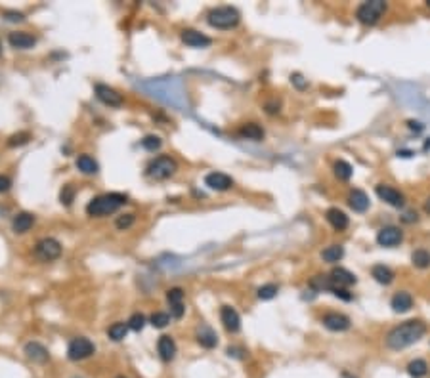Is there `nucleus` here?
<instances>
[{
	"label": "nucleus",
	"mask_w": 430,
	"mask_h": 378,
	"mask_svg": "<svg viewBox=\"0 0 430 378\" xmlns=\"http://www.w3.org/2000/svg\"><path fill=\"white\" fill-rule=\"evenodd\" d=\"M205 183L214 191H228L229 187H234V180L224 172H210L205 176Z\"/></svg>",
	"instance_id": "obj_13"
},
{
	"label": "nucleus",
	"mask_w": 430,
	"mask_h": 378,
	"mask_svg": "<svg viewBox=\"0 0 430 378\" xmlns=\"http://www.w3.org/2000/svg\"><path fill=\"white\" fill-rule=\"evenodd\" d=\"M343 256H344V249L341 247V244H331V247H327V249H323V252H321L323 262H327V263L341 262Z\"/></svg>",
	"instance_id": "obj_26"
},
{
	"label": "nucleus",
	"mask_w": 430,
	"mask_h": 378,
	"mask_svg": "<svg viewBox=\"0 0 430 378\" xmlns=\"http://www.w3.org/2000/svg\"><path fill=\"white\" fill-rule=\"evenodd\" d=\"M161 145H163V140L159 138V136H146L144 140H141V147L144 149H148V151H157V149H161Z\"/></svg>",
	"instance_id": "obj_34"
},
{
	"label": "nucleus",
	"mask_w": 430,
	"mask_h": 378,
	"mask_svg": "<svg viewBox=\"0 0 430 378\" xmlns=\"http://www.w3.org/2000/svg\"><path fill=\"white\" fill-rule=\"evenodd\" d=\"M34 254L41 258L42 262H52L61 256V243L54 237H44L34 244Z\"/></svg>",
	"instance_id": "obj_6"
},
{
	"label": "nucleus",
	"mask_w": 430,
	"mask_h": 378,
	"mask_svg": "<svg viewBox=\"0 0 430 378\" xmlns=\"http://www.w3.org/2000/svg\"><path fill=\"white\" fill-rule=\"evenodd\" d=\"M426 6H428V8H430V0H426Z\"/></svg>",
	"instance_id": "obj_47"
},
{
	"label": "nucleus",
	"mask_w": 430,
	"mask_h": 378,
	"mask_svg": "<svg viewBox=\"0 0 430 378\" xmlns=\"http://www.w3.org/2000/svg\"><path fill=\"white\" fill-rule=\"evenodd\" d=\"M239 136L247 138V140H253V142H260L264 138V130L262 126H258L255 122H249V124H243L239 128Z\"/></svg>",
	"instance_id": "obj_25"
},
{
	"label": "nucleus",
	"mask_w": 430,
	"mask_h": 378,
	"mask_svg": "<svg viewBox=\"0 0 430 378\" xmlns=\"http://www.w3.org/2000/svg\"><path fill=\"white\" fill-rule=\"evenodd\" d=\"M29 140H31V134H29V132H20V134H14L10 140H8V145H10V147L23 145V143H27Z\"/></svg>",
	"instance_id": "obj_39"
},
{
	"label": "nucleus",
	"mask_w": 430,
	"mask_h": 378,
	"mask_svg": "<svg viewBox=\"0 0 430 378\" xmlns=\"http://www.w3.org/2000/svg\"><path fill=\"white\" fill-rule=\"evenodd\" d=\"M8 42H10V46L15 48V50H29V48H33L34 44H37V39H34L33 34L17 31V33L8 34Z\"/></svg>",
	"instance_id": "obj_16"
},
{
	"label": "nucleus",
	"mask_w": 430,
	"mask_h": 378,
	"mask_svg": "<svg viewBox=\"0 0 430 378\" xmlns=\"http://www.w3.org/2000/svg\"><path fill=\"white\" fill-rule=\"evenodd\" d=\"M241 20V15L236 8L231 6H218L214 10H210L207 15V21L210 27L214 29H231L236 27Z\"/></svg>",
	"instance_id": "obj_3"
},
{
	"label": "nucleus",
	"mask_w": 430,
	"mask_h": 378,
	"mask_svg": "<svg viewBox=\"0 0 430 378\" xmlns=\"http://www.w3.org/2000/svg\"><path fill=\"white\" fill-rule=\"evenodd\" d=\"M0 52H2V44H0Z\"/></svg>",
	"instance_id": "obj_48"
},
{
	"label": "nucleus",
	"mask_w": 430,
	"mask_h": 378,
	"mask_svg": "<svg viewBox=\"0 0 430 378\" xmlns=\"http://www.w3.org/2000/svg\"><path fill=\"white\" fill-rule=\"evenodd\" d=\"M386 8L388 6H386V2H383V0H369V2H363V4L357 6L356 17L363 25H375L384 15Z\"/></svg>",
	"instance_id": "obj_4"
},
{
	"label": "nucleus",
	"mask_w": 430,
	"mask_h": 378,
	"mask_svg": "<svg viewBox=\"0 0 430 378\" xmlns=\"http://www.w3.org/2000/svg\"><path fill=\"white\" fill-rule=\"evenodd\" d=\"M176 170H178V162L168 155L157 157L148 164V176L153 180H167L176 174Z\"/></svg>",
	"instance_id": "obj_5"
},
{
	"label": "nucleus",
	"mask_w": 430,
	"mask_h": 378,
	"mask_svg": "<svg viewBox=\"0 0 430 378\" xmlns=\"http://www.w3.org/2000/svg\"><path fill=\"white\" fill-rule=\"evenodd\" d=\"M96 98L109 107H121L122 105V96L105 84H96Z\"/></svg>",
	"instance_id": "obj_12"
},
{
	"label": "nucleus",
	"mask_w": 430,
	"mask_h": 378,
	"mask_svg": "<svg viewBox=\"0 0 430 378\" xmlns=\"http://www.w3.org/2000/svg\"><path fill=\"white\" fill-rule=\"evenodd\" d=\"M348 204L354 212H365L369 209V197L362 189H352L348 193Z\"/></svg>",
	"instance_id": "obj_17"
},
{
	"label": "nucleus",
	"mask_w": 430,
	"mask_h": 378,
	"mask_svg": "<svg viewBox=\"0 0 430 378\" xmlns=\"http://www.w3.org/2000/svg\"><path fill=\"white\" fill-rule=\"evenodd\" d=\"M403 239V231L396 225H386L383 230L377 233V243L381 247H396V244L402 243Z\"/></svg>",
	"instance_id": "obj_10"
},
{
	"label": "nucleus",
	"mask_w": 430,
	"mask_h": 378,
	"mask_svg": "<svg viewBox=\"0 0 430 378\" xmlns=\"http://www.w3.org/2000/svg\"><path fill=\"white\" fill-rule=\"evenodd\" d=\"M329 283L331 287H338V289H344V287H352V285H356V275L352 273V271H348L346 268H333L329 273Z\"/></svg>",
	"instance_id": "obj_11"
},
{
	"label": "nucleus",
	"mask_w": 430,
	"mask_h": 378,
	"mask_svg": "<svg viewBox=\"0 0 430 378\" xmlns=\"http://www.w3.org/2000/svg\"><path fill=\"white\" fill-rule=\"evenodd\" d=\"M25 355L29 359H33V361H37V363H46L48 357H50L48 350L42 344H39V342H29L25 346Z\"/></svg>",
	"instance_id": "obj_22"
},
{
	"label": "nucleus",
	"mask_w": 430,
	"mask_h": 378,
	"mask_svg": "<svg viewBox=\"0 0 430 378\" xmlns=\"http://www.w3.org/2000/svg\"><path fill=\"white\" fill-rule=\"evenodd\" d=\"M117 378H124V376H117Z\"/></svg>",
	"instance_id": "obj_49"
},
{
	"label": "nucleus",
	"mask_w": 430,
	"mask_h": 378,
	"mask_svg": "<svg viewBox=\"0 0 430 378\" xmlns=\"http://www.w3.org/2000/svg\"><path fill=\"white\" fill-rule=\"evenodd\" d=\"M186 313V308H184V304H176V306H170V315L176 319H180L182 315Z\"/></svg>",
	"instance_id": "obj_40"
},
{
	"label": "nucleus",
	"mask_w": 430,
	"mask_h": 378,
	"mask_svg": "<svg viewBox=\"0 0 430 378\" xmlns=\"http://www.w3.org/2000/svg\"><path fill=\"white\" fill-rule=\"evenodd\" d=\"M277 292H279V287L274 283H268L258 289V298H260V300H272V298L277 296Z\"/></svg>",
	"instance_id": "obj_33"
},
{
	"label": "nucleus",
	"mask_w": 430,
	"mask_h": 378,
	"mask_svg": "<svg viewBox=\"0 0 430 378\" xmlns=\"http://www.w3.org/2000/svg\"><path fill=\"white\" fill-rule=\"evenodd\" d=\"M411 262H413V266L419 268V270H426V268H430V252L428 250H424V249L413 250V254H411Z\"/></svg>",
	"instance_id": "obj_29"
},
{
	"label": "nucleus",
	"mask_w": 430,
	"mask_h": 378,
	"mask_svg": "<svg viewBox=\"0 0 430 378\" xmlns=\"http://www.w3.org/2000/svg\"><path fill=\"white\" fill-rule=\"evenodd\" d=\"M149 323L153 325L155 329H165V327L170 323V315L165 313V311H155L153 315L149 317Z\"/></svg>",
	"instance_id": "obj_32"
},
{
	"label": "nucleus",
	"mask_w": 430,
	"mask_h": 378,
	"mask_svg": "<svg viewBox=\"0 0 430 378\" xmlns=\"http://www.w3.org/2000/svg\"><path fill=\"white\" fill-rule=\"evenodd\" d=\"M390 306H392V310L396 311V313H405V311H409L413 308V296H411L409 292L400 291L392 296Z\"/></svg>",
	"instance_id": "obj_18"
},
{
	"label": "nucleus",
	"mask_w": 430,
	"mask_h": 378,
	"mask_svg": "<svg viewBox=\"0 0 430 378\" xmlns=\"http://www.w3.org/2000/svg\"><path fill=\"white\" fill-rule=\"evenodd\" d=\"M157 350L163 361H172L176 355V342L172 340V336H161L157 342Z\"/></svg>",
	"instance_id": "obj_20"
},
{
	"label": "nucleus",
	"mask_w": 430,
	"mask_h": 378,
	"mask_svg": "<svg viewBox=\"0 0 430 378\" xmlns=\"http://www.w3.org/2000/svg\"><path fill=\"white\" fill-rule=\"evenodd\" d=\"M407 372H409L411 378H423L428 374V365L424 359H413L407 365Z\"/></svg>",
	"instance_id": "obj_28"
},
{
	"label": "nucleus",
	"mask_w": 430,
	"mask_h": 378,
	"mask_svg": "<svg viewBox=\"0 0 430 378\" xmlns=\"http://www.w3.org/2000/svg\"><path fill=\"white\" fill-rule=\"evenodd\" d=\"M124 203H127V195H122V193H105V195L92 199L86 204V214L94 218L109 216V214L117 212Z\"/></svg>",
	"instance_id": "obj_2"
},
{
	"label": "nucleus",
	"mask_w": 430,
	"mask_h": 378,
	"mask_svg": "<svg viewBox=\"0 0 430 378\" xmlns=\"http://www.w3.org/2000/svg\"><path fill=\"white\" fill-rule=\"evenodd\" d=\"M424 212H426V214H430V197L426 199V201H424Z\"/></svg>",
	"instance_id": "obj_46"
},
{
	"label": "nucleus",
	"mask_w": 430,
	"mask_h": 378,
	"mask_svg": "<svg viewBox=\"0 0 430 378\" xmlns=\"http://www.w3.org/2000/svg\"><path fill=\"white\" fill-rule=\"evenodd\" d=\"M77 168L82 174H98V162L90 155H79L77 157Z\"/></svg>",
	"instance_id": "obj_27"
},
{
	"label": "nucleus",
	"mask_w": 430,
	"mask_h": 378,
	"mask_svg": "<svg viewBox=\"0 0 430 378\" xmlns=\"http://www.w3.org/2000/svg\"><path fill=\"white\" fill-rule=\"evenodd\" d=\"M375 193L381 201H384V203L390 204V206H394V209H402L403 204H405V197H403V193L400 189L392 187V185L379 183L375 187Z\"/></svg>",
	"instance_id": "obj_8"
},
{
	"label": "nucleus",
	"mask_w": 430,
	"mask_h": 378,
	"mask_svg": "<svg viewBox=\"0 0 430 378\" xmlns=\"http://www.w3.org/2000/svg\"><path fill=\"white\" fill-rule=\"evenodd\" d=\"M33 223H34L33 214H29V212H20V214L14 218L12 228H14L15 233H25V231H29L33 228Z\"/></svg>",
	"instance_id": "obj_23"
},
{
	"label": "nucleus",
	"mask_w": 430,
	"mask_h": 378,
	"mask_svg": "<svg viewBox=\"0 0 430 378\" xmlns=\"http://www.w3.org/2000/svg\"><path fill=\"white\" fill-rule=\"evenodd\" d=\"M220 319H222L224 327L228 332H237L241 329V317L231 306H222L220 310Z\"/></svg>",
	"instance_id": "obj_15"
},
{
	"label": "nucleus",
	"mask_w": 430,
	"mask_h": 378,
	"mask_svg": "<svg viewBox=\"0 0 430 378\" xmlns=\"http://www.w3.org/2000/svg\"><path fill=\"white\" fill-rule=\"evenodd\" d=\"M413 220H417V214H413V212L405 214V218H403V222H413Z\"/></svg>",
	"instance_id": "obj_45"
},
{
	"label": "nucleus",
	"mask_w": 430,
	"mask_h": 378,
	"mask_svg": "<svg viewBox=\"0 0 430 378\" xmlns=\"http://www.w3.org/2000/svg\"><path fill=\"white\" fill-rule=\"evenodd\" d=\"M323 325H325V329H329V331L333 332H343V331H348L350 329V317H346L344 313H338V311H329V313H325L323 315Z\"/></svg>",
	"instance_id": "obj_9"
},
{
	"label": "nucleus",
	"mask_w": 430,
	"mask_h": 378,
	"mask_svg": "<svg viewBox=\"0 0 430 378\" xmlns=\"http://www.w3.org/2000/svg\"><path fill=\"white\" fill-rule=\"evenodd\" d=\"M146 315H141V313H134L132 317L128 319V329H132V331H136V332H140L144 327H146Z\"/></svg>",
	"instance_id": "obj_36"
},
{
	"label": "nucleus",
	"mask_w": 430,
	"mask_h": 378,
	"mask_svg": "<svg viewBox=\"0 0 430 378\" xmlns=\"http://www.w3.org/2000/svg\"><path fill=\"white\" fill-rule=\"evenodd\" d=\"M331 291H333V294H335V296H341L343 300H346V302H348V300H352V294H348V292L344 291V289H338V287H331Z\"/></svg>",
	"instance_id": "obj_41"
},
{
	"label": "nucleus",
	"mask_w": 430,
	"mask_h": 378,
	"mask_svg": "<svg viewBox=\"0 0 430 378\" xmlns=\"http://www.w3.org/2000/svg\"><path fill=\"white\" fill-rule=\"evenodd\" d=\"M10 185H12V180L8 176L0 174V193H6L8 189H10Z\"/></svg>",
	"instance_id": "obj_43"
},
{
	"label": "nucleus",
	"mask_w": 430,
	"mask_h": 378,
	"mask_svg": "<svg viewBox=\"0 0 430 378\" xmlns=\"http://www.w3.org/2000/svg\"><path fill=\"white\" fill-rule=\"evenodd\" d=\"M325 218H327V222L331 223V228L336 231H344L350 223L348 216H346L341 209H329L325 212Z\"/></svg>",
	"instance_id": "obj_19"
},
{
	"label": "nucleus",
	"mask_w": 430,
	"mask_h": 378,
	"mask_svg": "<svg viewBox=\"0 0 430 378\" xmlns=\"http://www.w3.org/2000/svg\"><path fill=\"white\" fill-rule=\"evenodd\" d=\"M127 334H128V325L127 323H113L107 329V336L111 338V340H115V342H121V340H124Z\"/></svg>",
	"instance_id": "obj_31"
},
{
	"label": "nucleus",
	"mask_w": 430,
	"mask_h": 378,
	"mask_svg": "<svg viewBox=\"0 0 430 378\" xmlns=\"http://www.w3.org/2000/svg\"><path fill=\"white\" fill-rule=\"evenodd\" d=\"M4 17H6L8 21H23L25 20V15L21 14V12H4Z\"/></svg>",
	"instance_id": "obj_42"
},
{
	"label": "nucleus",
	"mask_w": 430,
	"mask_h": 378,
	"mask_svg": "<svg viewBox=\"0 0 430 378\" xmlns=\"http://www.w3.org/2000/svg\"><path fill=\"white\" fill-rule=\"evenodd\" d=\"M182 41L191 48H207L212 44V41L208 39L207 34L199 33V31H195V29H184V31H182Z\"/></svg>",
	"instance_id": "obj_14"
},
{
	"label": "nucleus",
	"mask_w": 430,
	"mask_h": 378,
	"mask_svg": "<svg viewBox=\"0 0 430 378\" xmlns=\"http://www.w3.org/2000/svg\"><path fill=\"white\" fill-rule=\"evenodd\" d=\"M333 170H335V176L341 180V182H348L350 178H352V174H354V168H352V164L346 161H336L335 166H333Z\"/></svg>",
	"instance_id": "obj_30"
},
{
	"label": "nucleus",
	"mask_w": 430,
	"mask_h": 378,
	"mask_svg": "<svg viewBox=\"0 0 430 378\" xmlns=\"http://www.w3.org/2000/svg\"><path fill=\"white\" fill-rule=\"evenodd\" d=\"M268 113H270V115H274V113H279V105H272V103H268Z\"/></svg>",
	"instance_id": "obj_44"
},
{
	"label": "nucleus",
	"mask_w": 430,
	"mask_h": 378,
	"mask_svg": "<svg viewBox=\"0 0 430 378\" xmlns=\"http://www.w3.org/2000/svg\"><path fill=\"white\" fill-rule=\"evenodd\" d=\"M94 344L88 340V338L84 336H79V338H73L71 340V344H69L67 348V355L71 361H82V359L90 357L92 353H94Z\"/></svg>",
	"instance_id": "obj_7"
},
{
	"label": "nucleus",
	"mask_w": 430,
	"mask_h": 378,
	"mask_svg": "<svg viewBox=\"0 0 430 378\" xmlns=\"http://www.w3.org/2000/svg\"><path fill=\"white\" fill-rule=\"evenodd\" d=\"M371 275L375 277V281L377 283H381V285H390L392 281H394V271L390 270V268H386V266H383V263H377V266H373Z\"/></svg>",
	"instance_id": "obj_24"
},
{
	"label": "nucleus",
	"mask_w": 430,
	"mask_h": 378,
	"mask_svg": "<svg viewBox=\"0 0 430 378\" xmlns=\"http://www.w3.org/2000/svg\"><path fill=\"white\" fill-rule=\"evenodd\" d=\"M60 201H61V204H65V206H69V204L75 201V187L71 183L63 185V189H61V193H60Z\"/></svg>",
	"instance_id": "obj_37"
},
{
	"label": "nucleus",
	"mask_w": 430,
	"mask_h": 378,
	"mask_svg": "<svg viewBox=\"0 0 430 378\" xmlns=\"http://www.w3.org/2000/svg\"><path fill=\"white\" fill-rule=\"evenodd\" d=\"M136 222V216L134 214H122V216L117 218V222H115V225H117V230H128V228H132Z\"/></svg>",
	"instance_id": "obj_38"
},
{
	"label": "nucleus",
	"mask_w": 430,
	"mask_h": 378,
	"mask_svg": "<svg viewBox=\"0 0 430 378\" xmlns=\"http://www.w3.org/2000/svg\"><path fill=\"white\" fill-rule=\"evenodd\" d=\"M167 300L170 306L176 304H184V291L180 287H174V289H168L167 291Z\"/></svg>",
	"instance_id": "obj_35"
},
{
	"label": "nucleus",
	"mask_w": 430,
	"mask_h": 378,
	"mask_svg": "<svg viewBox=\"0 0 430 378\" xmlns=\"http://www.w3.org/2000/svg\"><path fill=\"white\" fill-rule=\"evenodd\" d=\"M424 332H426V325L419 319H411V321H405V323L394 327L392 331H388L384 342H386V348L400 351L419 342L424 336Z\"/></svg>",
	"instance_id": "obj_1"
},
{
	"label": "nucleus",
	"mask_w": 430,
	"mask_h": 378,
	"mask_svg": "<svg viewBox=\"0 0 430 378\" xmlns=\"http://www.w3.org/2000/svg\"><path fill=\"white\" fill-rule=\"evenodd\" d=\"M197 342L203 346V348H214L216 344H218V336H216V332L210 329V327H207V325H201L199 329H197Z\"/></svg>",
	"instance_id": "obj_21"
}]
</instances>
